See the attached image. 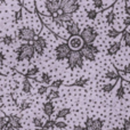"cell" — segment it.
I'll list each match as a JSON object with an SVG mask.
<instances>
[{
	"label": "cell",
	"instance_id": "obj_25",
	"mask_svg": "<svg viewBox=\"0 0 130 130\" xmlns=\"http://www.w3.org/2000/svg\"><path fill=\"white\" fill-rule=\"evenodd\" d=\"M124 95H126V89H124V87L120 83V80H119V87H118L117 89V92H115V96H117L118 99H120L121 101L122 98H124Z\"/></svg>",
	"mask_w": 130,
	"mask_h": 130
},
{
	"label": "cell",
	"instance_id": "obj_28",
	"mask_svg": "<svg viewBox=\"0 0 130 130\" xmlns=\"http://www.w3.org/2000/svg\"><path fill=\"white\" fill-rule=\"evenodd\" d=\"M57 98H59V91L57 89H50L49 94L47 96V101L52 102L53 99H57Z\"/></svg>",
	"mask_w": 130,
	"mask_h": 130
},
{
	"label": "cell",
	"instance_id": "obj_31",
	"mask_svg": "<svg viewBox=\"0 0 130 130\" xmlns=\"http://www.w3.org/2000/svg\"><path fill=\"white\" fill-rule=\"evenodd\" d=\"M63 85H64V80H63V79H56V80L52 81L50 87H52L53 89H58V88H61Z\"/></svg>",
	"mask_w": 130,
	"mask_h": 130
},
{
	"label": "cell",
	"instance_id": "obj_26",
	"mask_svg": "<svg viewBox=\"0 0 130 130\" xmlns=\"http://www.w3.org/2000/svg\"><path fill=\"white\" fill-rule=\"evenodd\" d=\"M1 42H2V45H5V46H11V45H14V38H13V36H10V34H6V36H4V37H2V39H1Z\"/></svg>",
	"mask_w": 130,
	"mask_h": 130
},
{
	"label": "cell",
	"instance_id": "obj_16",
	"mask_svg": "<svg viewBox=\"0 0 130 130\" xmlns=\"http://www.w3.org/2000/svg\"><path fill=\"white\" fill-rule=\"evenodd\" d=\"M39 72H40V69H39L38 66H32L27 70V72L24 74V76L26 79H33V78H36V75Z\"/></svg>",
	"mask_w": 130,
	"mask_h": 130
},
{
	"label": "cell",
	"instance_id": "obj_34",
	"mask_svg": "<svg viewBox=\"0 0 130 130\" xmlns=\"http://www.w3.org/2000/svg\"><path fill=\"white\" fill-rule=\"evenodd\" d=\"M55 123H56V121H55V120L48 119L47 121L45 122V126H43V129H46V130H53V129L55 128Z\"/></svg>",
	"mask_w": 130,
	"mask_h": 130
},
{
	"label": "cell",
	"instance_id": "obj_6",
	"mask_svg": "<svg viewBox=\"0 0 130 130\" xmlns=\"http://www.w3.org/2000/svg\"><path fill=\"white\" fill-rule=\"evenodd\" d=\"M61 1V10L66 14H74L79 10L80 4L79 0H59Z\"/></svg>",
	"mask_w": 130,
	"mask_h": 130
},
{
	"label": "cell",
	"instance_id": "obj_18",
	"mask_svg": "<svg viewBox=\"0 0 130 130\" xmlns=\"http://www.w3.org/2000/svg\"><path fill=\"white\" fill-rule=\"evenodd\" d=\"M22 91L24 92V94H31V91H32V83H31V81H30L29 79H26V78L23 80Z\"/></svg>",
	"mask_w": 130,
	"mask_h": 130
},
{
	"label": "cell",
	"instance_id": "obj_40",
	"mask_svg": "<svg viewBox=\"0 0 130 130\" xmlns=\"http://www.w3.org/2000/svg\"><path fill=\"white\" fill-rule=\"evenodd\" d=\"M122 129L123 130H130V117L128 119H126L123 121V124H122Z\"/></svg>",
	"mask_w": 130,
	"mask_h": 130
},
{
	"label": "cell",
	"instance_id": "obj_39",
	"mask_svg": "<svg viewBox=\"0 0 130 130\" xmlns=\"http://www.w3.org/2000/svg\"><path fill=\"white\" fill-rule=\"evenodd\" d=\"M47 91H48V86H45V85L38 87V90H37L38 95H45V94H47Z\"/></svg>",
	"mask_w": 130,
	"mask_h": 130
},
{
	"label": "cell",
	"instance_id": "obj_37",
	"mask_svg": "<svg viewBox=\"0 0 130 130\" xmlns=\"http://www.w3.org/2000/svg\"><path fill=\"white\" fill-rule=\"evenodd\" d=\"M23 18V11H22V8L17 9V10L15 11V14H14V20H15V23H18L20 21H22Z\"/></svg>",
	"mask_w": 130,
	"mask_h": 130
},
{
	"label": "cell",
	"instance_id": "obj_24",
	"mask_svg": "<svg viewBox=\"0 0 130 130\" xmlns=\"http://www.w3.org/2000/svg\"><path fill=\"white\" fill-rule=\"evenodd\" d=\"M121 37H122V40L124 42V46L126 47H130V31L128 30H123L121 32Z\"/></svg>",
	"mask_w": 130,
	"mask_h": 130
},
{
	"label": "cell",
	"instance_id": "obj_44",
	"mask_svg": "<svg viewBox=\"0 0 130 130\" xmlns=\"http://www.w3.org/2000/svg\"><path fill=\"white\" fill-rule=\"evenodd\" d=\"M122 71L124 72V74H130V64H127L126 66L123 67V70Z\"/></svg>",
	"mask_w": 130,
	"mask_h": 130
},
{
	"label": "cell",
	"instance_id": "obj_45",
	"mask_svg": "<svg viewBox=\"0 0 130 130\" xmlns=\"http://www.w3.org/2000/svg\"><path fill=\"white\" fill-rule=\"evenodd\" d=\"M72 130H86V129H85V127H82V126H75Z\"/></svg>",
	"mask_w": 130,
	"mask_h": 130
},
{
	"label": "cell",
	"instance_id": "obj_51",
	"mask_svg": "<svg viewBox=\"0 0 130 130\" xmlns=\"http://www.w3.org/2000/svg\"><path fill=\"white\" fill-rule=\"evenodd\" d=\"M128 85H129V87H130V80H128Z\"/></svg>",
	"mask_w": 130,
	"mask_h": 130
},
{
	"label": "cell",
	"instance_id": "obj_21",
	"mask_svg": "<svg viewBox=\"0 0 130 130\" xmlns=\"http://www.w3.org/2000/svg\"><path fill=\"white\" fill-rule=\"evenodd\" d=\"M40 82H42L45 86H50V83H52V75L48 72H42L40 76Z\"/></svg>",
	"mask_w": 130,
	"mask_h": 130
},
{
	"label": "cell",
	"instance_id": "obj_10",
	"mask_svg": "<svg viewBox=\"0 0 130 130\" xmlns=\"http://www.w3.org/2000/svg\"><path fill=\"white\" fill-rule=\"evenodd\" d=\"M104 121L102 119H92L88 118L85 121V129L86 130H103Z\"/></svg>",
	"mask_w": 130,
	"mask_h": 130
},
{
	"label": "cell",
	"instance_id": "obj_2",
	"mask_svg": "<svg viewBox=\"0 0 130 130\" xmlns=\"http://www.w3.org/2000/svg\"><path fill=\"white\" fill-rule=\"evenodd\" d=\"M17 39L21 41H25V42H30L33 41L34 39L38 37L37 31L31 26H22L18 29L17 31Z\"/></svg>",
	"mask_w": 130,
	"mask_h": 130
},
{
	"label": "cell",
	"instance_id": "obj_52",
	"mask_svg": "<svg viewBox=\"0 0 130 130\" xmlns=\"http://www.w3.org/2000/svg\"><path fill=\"white\" fill-rule=\"evenodd\" d=\"M43 130H46V129H43Z\"/></svg>",
	"mask_w": 130,
	"mask_h": 130
},
{
	"label": "cell",
	"instance_id": "obj_35",
	"mask_svg": "<svg viewBox=\"0 0 130 130\" xmlns=\"http://www.w3.org/2000/svg\"><path fill=\"white\" fill-rule=\"evenodd\" d=\"M9 126V119L8 117H5V115H0V130L4 129L5 127Z\"/></svg>",
	"mask_w": 130,
	"mask_h": 130
},
{
	"label": "cell",
	"instance_id": "obj_36",
	"mask_svg": "<svg viewBox=\"0 0 130 130\" xmlns=\"http://www.w3.org/2000/svg\"><path fill=\"white\" fill-rule=\"evenodd\" d=\"M92 7L94 9H103L104 8V1L103 0H92Z\"/></svg>",
	"mask_w": 130,
	"mask_h": 130
},
{
	"label": "cell",
	"instance_id": "obj_38",
	"mask_svg": "<svg viewBox=\"0 0 130 130\" xmlns=\"http://www.w3.org/2000/svg\"><path fill=\"white\" fill-rule=\"evenodd\" d=\"M55 128L65 129V128H67V123H66L65 121H59V120H56V123H55Z\"/></svg>",
	"mask_w": 130,
	"mask_h": 130
},
{
	"label": "cell",
	"instance_id": "obj_5",
	"mask_svg": "<svg viewBox=\"0 0 130 130\" xmlns=\"http://www.w3.org/2000/svg\"><path fill=\"white\" fill-rule=\"evenodd\" d=\"M70 53H71V49H70L69 45H67L66 41L63 40V42L59 43L58 46H56L55 48V57H56L57 62L64 61V59H67L70 56Z\"/></svg>",
	"mask_w": 130,
	"mask_h": 130
},
{
	"label": "cell",
	"instance_id": "obj_20",
	"mask_svg": "<svg viewBox=\"0 0 130 130\" xmlns=\"http://www.w3.org/2000/svg\"><path fill=\"white\" fill-rule=\"evenodd\" d=\"M88 82H89V79L83 76V78H80V79H78V80H75L70 87H86Z\"/></svg>",
	"mask_w": 130,
	"mask_h": 130
},
{
	"label": "cell",
	"instance_id": "obj_42",
	"mask_svg": "<svg viewBox=\"0 0 130 130\" xmlns=\"http://www.w3.org/2000/svg\"><path fill=\"white\" fill-rule=\"evenodd\" d=\"M5 59H6V55H5V53L2 52L1 49H0V65H4Z\"/></svg>",
	"mask_w": 130,
	"mask_h": 130
},
{
	"label": "cell",
	"instance_id": "obj_9",
	"mask_svg": "<svg viewBox=\"0 0 130 130\" xmlns=\"http://www.w3.org/2000/svg\"><path fill=\"white\" fill-rule=\"evenodd\" d=\"M66 42H67V45H69L71 52H79V50L83 47V45H85V42H83V40L81 39L80 36L70 37Z\"/></svg>",
	"mask_w": 130,
	"mask_h": 130
},
{
	"label": "cell",
	"instance_id": "obj_29",
	"mask_svg": "<svg viewBox=\"0 0 130 130\" xmlns=\"http://www.w3.org/2000/svg\"><path fill=\"white\" fill-rule=\"evenodd\" d=\"M114 88H115V81H113V83H105V85L102 87V91H103L104 94H108V92H111Z\"/></svg>",
	"mask_w": 130,
	"mask_h": 130
},
{
	"label": "cell",
	"instance_id": "obj_12",
	"mask_svg": "<svg viewBox=\"0 0 130 130\" xmlns=\"http://www.w3.org/2000/svg\"><path fill=\"white\" fill-rule=\"evenodd\" d=\"M65 30L66 32L70 34L71 37H74V36H80V26L76 22H71V23H67L66 26H65Z\"/></svg>",
	"mask_w": 130,
	"mask_h": 130
},
{
	"label": "cell",
	"instance_id": "obj_41",
	"mask_svg": "<svg viewBox=\"0 0 130 130\" xmlns=\"http://www.w3.org/2000/svg\"><path fill=\"white\" fill-rule=\"evenodd\" d=\"M124 13H126L128 16H130V5H128L127 0L124 1Z\"/></svg>",
	"mask_w": 130,
	"mask_h": 130
},
{
	"label": "cell",
	"instance_id": "obj_7",
	"mask_svg": "<svg viewBox=\"0 0 130 130\" xmlns=\"http://www.w3.org/2000/svg\"><path fill=\"white\" fill-rule=\"evenodd\" d=\"M67 64L71 70L75 69V67H83V56L81 55L80 50L79 52H71L70 53V56L67 58Z\"/></svg>",
	"mask_w": 130,
	"mask_h": 130
},
{
	"label": "cell",
	"instance_id": "obj_19",
	"mask_svg": "<svg viewBox=\"0 0 130 130\" xmlns=\"http://www.w3.org/2000/svg\"><path fill=\"white\" fill-rule=\"evenodd\" d=\"M105 78L108 79V80H114V81H118V79L120 78L119 75V72L117 71L115 69H112L110 71H107L105 73Z\"/></svg>",
	"mask_w": 130,
	"mask_h": 130
},
{
	"label": "cell",
	"instance_id": "obj_48",
	"mask_svg": "<svg viewBox=\"0 0 130 130\" xmlns=\"http://www.w3.org/2000/svg\"><path fill=\"white\" fill-rule=\"evenodd\" d=\"M113 130H123V129H122V128H118V127H114Z\"/></svg>",
	"mask_w": 130,
	"mask_h": 130
},
{
	"label": "cell",
	"instance_id": "obj_50",
	"mask_svg": "<svg viewBox=\"0 0 130 130\" xmlns=\"http://www.w3.org/2000/svg\"><path fill=\"white\" fill-rule=\"evenodd\" d=\"M34 130H43V129H40V128H36Z\"/></svg>",
	"mask_w": 130,
	"mask_h": 130
},
{
	"label": "cell",
	"instance_id": "obj_27",
	"mask_svg": "<svg viewBox=\"0 0 130 130\" xmlns=\"http://www.w3.org/2000/svg\"><path fill=\"white\" fill-rule=\"evenodd\" d=\"M105 14H106L105 18H106L107 24H110V25L114 24V22H115V13L114 11L111 10V11H107V13H105Z\"/></svg>",
	"mask_w": 130,
	"mask_h": 130
},
{
	"label": "cell",
	"instance_id": "obj_1",
	"mask_svg": "<svg viewBox=\"0 0 130 130\" xmlns=\"http://www.w3.org/2000/svg\"><path fill=\"white\" fill-rule=\"evenodd\" d=\"M16 54V59L17 62H23V61H31L34 57V48L32 43H21L18 48L15 50Z\"/></svg>",
	"mask_w": 130,
	"mask_h": 130
},
{
	"label": "cell",
	"instance_id": "obj_43",
	"mask_svg": "<svg viewBox=\"0 0 130 130\" xmlns=\"http://www.w3.org/2000/svg\"><path fill=\"white\" fill-rule=\"evenodd\" d=\"M123 25L126 27L130 26V16H126V17L123 18Z\"/></svg>",
	"mask_w": 130,
	"mask_h": 130
},
{
	"label": "cell",
	"instance_id": "obj_8",
	"mask_svg": "<svg viewBox=\"0 0 130 130\" xmlns=\"http://www.w3.org/2000/svg\"><path fill=\"white\" fill-rule=\"evenodd\" d=\"M32 46H33V48H34L36 54H38L39 56H42V55L45 54V50L47 49V47H48V43H47V40H46L43 37L38 36L32 41Z\"/></svg>",
	"mask_w": 130,
	"mask_h": 130
},
{
	"label": "cell",
	"instance_id": "obj_23",
	"mask_svg": "<svg viewBox=\"0 0 130 130\" xmlns=\"http://www.w3.org/2000/svg\"><path fill=\"white\" fill-rule=\"evenodd\" d=\"M71 113V110H70L69 107H64V108H61V110L57 112L56 114V120H59V119H64V118H66L67 115Z\"/></svg>",
	"mask_w": 130,
	"mask_h": 130
},
{
	"label": "cell",
	"instance_id": "obj_46",
	"mask_svg": "<svg viewBox=\"0 0 130 130\" xmlns=\"http://www.w3.org/2000/svg\"><path fill=\"white\" fill-rule=\"evenodd\" d=\"M1 130H16V129H14L11 126H7V127H5V128L1 129Z\"/></svg>",
	"mask_w": 130,
	"mask_h": 130
},
{
	"label": "cell",
	"instance_id": "obj_15",
	"mask_svg": "<svg viewBox=\"0 0 130 130\" xmlns=\"http://www.w3.org/2000/svg\"><path fill=\"white\" fill-rule=\"evenodd\" d=\"M120 49H121V42L115 41V42L110 45V47H108V49H107V54L110 55V56H114V55H117L118 53L120 52Z\"/></svg>",
	"mask_w": 130,
	"mask_h": 130
},
{
	"label": "cell",
	"instance_id": "obj_32",
	"mask_svg": "<svg viewBox=\"0 0 130 130\" xmlns=\"http://www.w3.org/2000/svg\"><path fill=\"white\" fill-rule=\"evenodd\" d=\"M31 102H29V101H22V103L18 105V110L21 111V112H23V111H25V110H29L30 107H31Z\"/></svg>",
	"mask_w": 130,
	"mask_h": 130
},
{
	"label": "cell",
	"instance_id": "obj_11",
	"mask_svg": "<svg viewBox=\"0 0 130 130\" xmlns=\"http://www.w3.org/2000/svg\"><path fill=\"white\" fill-rule=\"evenodd\" d=\"M45 7L50 16H54L55 14L61 10V1L59 0H45Z\"/></svg>",
	"mask_w": 130,
	"mask_h": 130
},
{
	"label": "cell",
	"instance_id": "obj_14",
	"mask_svg": "<svg viewBox=\"0 0 130 130\" xmlns=\"http://www.w3.org/2000/svg\"><path fill=\"white\" fill-rule=\"evenodd\" d=\"M42 111H43V113H45L46 117L50 118L53 114H54V112H55L54 103H53V102H50V101H47L46 103H43V105H42Z\"/></svg>",
	"mask_w": 130,
	"mask_h": 130
},
{
	"label": "cell",
	"instance_id": "obj_22",
	"mask_svg": "<svg viewBox=\"0 0 130 130\" xmlns=\"http://www.w3.org/2000/svg\"><path fill=\"white\" fill-rule=\"evenodd\" d=\"M32 124H33L36 128H40V129H43V126H45V121L41 117H34L32 119Z\"/></svg>",
	"mask_w": 130,
	"mask_h": 130
},
{
	"label": "cell",
	"instance_id": "obj_3",
	"mask_svg": "<svg viewBox=\"0 0 130 130\" xmlns=\"http://www.w3.org/2000/svg\"><path fill=\"white\" fill-rule=\"evenodd\" d=\"M81 55L83 56V59H87L89 62H95L96 61V55L99 53V48L95 45H87L85 43L83 47L80 49Z\"/></svg>",
	"mask_w": 130,
	"mask_h": 130
},
{
	"label": "cell",
	"instance_id": "obj_49",
	"mask_svg": "<svg viewBox=\"0 0 130 130\" xmlns=\"http://www.w3.org/2000/svg\"><path fill=\"white\" fill-rule=\"evenodd\" d=\"M0 2H1V4H5V2H6V0H0Z\"/></svg>",
	"mask_w": 130,
	"mask_h": 130
},
{
	"label": "cell",
	"instance_id": "obj_4",
	"mask_svg": "<svg viewBox=\"0 0 130 130\" xmlns=\"http://www.w3.org/2000/svg\"><path fill=\"white\" fill-rule=\"evenodd\" d=\"M97 36H98V33H97V31L95 30V27L90 26V25L85 26L80 32L81 39H82L83 42L87 43V45H91L92 42H95V40L97 39Z\"/></svg>",
	"mask_w": 130,
	"mask_h": 130
},
{
	"label": "cell",
	"instance_id": "obj_13",
	"mask_svg": "<svg viewBox=\"0 0 130 130\" xmlns=\"http://www.w3.org/2000/svg\"><path fill=\"white\" fill-rule=\"evenodd\" d=\"M8 119H9V126H11L16 130L22 129V120H21V118L18 117V115L10 114L8 117Z\"/></svg>",
	"mask_w": 130,
	"mask_h": 130
},
{
	"label": "cell",
	"instance_id": "obj_17",
	"mask_svg": "<svg viewBox=\"0 0 130 130\" xmlns=\"http://www.w3.org/2000/svg\"><path fill=\"white\" fill-rule=\"evenodd\" d=\"M56 17L58 18L59 21H61L62 23H71L73 22V16L71 15V14H66V13H62V14H58V15H56Z\"/></svg>",
	"mask_w": 130,
	"mask_h": 130
},
{
	"label": "cell",
	"instance_id": "obj_47",
	"mask_svg": "<svg viewBox=\"0 0 130 130\" xmlns=\"http://www.w3.org/2000/svg\"><path fill=\"white\" fill-rule=\"evenodd\" d=\"M18 4H20L21 6H23V5H24V0H18Z\"/></svg>",
	"mask_w": 130,
	"mask_h": 130
},
{
	"label": "cell",
	"instance_id": "obj_30",
	"mask_svg": "<svg viewBox=\"0 0 130 130\" xmlns=\"http://www.w3.org/2000/svg\"><path fill=\"white\" fill-rule=\"evenodd\" d=\"M107 37L110 39H115V38H118L119 37V34H120V32L118 31L117 29H113V27H110V29L107 30Z\"/></svg>",
	"mask_w": 130,
	"mask_h": 130
},
{
	"label": "cell",
	"instance_id": "obj_33",
	"mask_svg": "<svg viewBox=\"0 0 130 130\" xmlns=\"http://www.w3.org/2000/svg\"><path fill=\"white\" fill-rule=\"evenodd\" d=\"M97 15H98V11L96 9H89L87 10V18L90 21H95L97 18Z\"/></svg>",
	"mask_w": 130,
	"mask_h": 130
}]
</instances>
